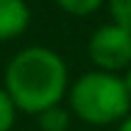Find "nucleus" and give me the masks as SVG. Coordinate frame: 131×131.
Returning <instances> with one entry per match:
<instances>
[{"label":"nucleus","instance_id":"nucleus-6","mask_svg":"<svg viewBox=\"0 0 131 131\" xmlns=\"http://www.w3.org/2000/svg\"><path fill=\"white\" fill-rule=\"evenodd\" d=\"M56 5L73 17H88V15H95L102 7L104 0H56Z\"/></svg>","mask_w":131,"mask_h":131},{"label":"nucleus","instance_id":"nucleus-4","mask_svg":"<svg viewBox=\"0 0 131 131\" xmlns=\"http://www.w3.org/2000/svg\"><path fill=\"white\" fill-rule=\"evenodd\" d=\"M29 5L24 0H0V44L22 37L29 27Z\"/></svg>","mask_w":131,"mask_h":131},{"label":"nucleus","instance_id":"nucleus-2","mask_svg":"<svg viewBox=\"0 0 131 131\" xmlns=\"http://www.w3.org/2000/svg\"><path fill=\"white\" fill-rule=\"evenodd\" d=\"M68 104L70 114L92 126L119 124L131 114V97L124 88L122 75L97 68L83 73L68 88Z\"/></svg>","mask_w":131,"mask_h":131},{"label":"nucleus","instance_id":"nucleus-10","mask_svg":"<svg viewBox=\"0 0 131 131\" xmlns=\"http://www.w3.org/2000/svg\"><path fill=\"white\" fill-rule=\"evenodd\" d=\"M117 131H131V114L119 122V129H117Z\"/></svg>","mask_w":131,"mask_h":131},{"label":"nucleus","instance_id":"nucleus-8","mask_svg":"<svg viewBox=\"0 0 131 131\" xmlns=\"http://www.w3.org/2000/svg\"><path fill=\"white\" fill-rule=\"evenodd\" d=\"M109 12H112V22L131 32V0H107Z\"/></svg>","mask_w":131,"mask_h":131},{"label":"nucleus","instance_id":"nucleus-3","mask_svg":"<svg viewBox=\"0 0 131 131\" xmlns=\"http://www.w3.org/2000/svg\"><path fill=\"white\" fill-rule=\"evenodd\" d=\"M88 56L97 70L122 75L131 66V32L114 22L97 27L88 41Z\"/></svg>","mask_w":131,"mask_h":131},{"label":"nucleus","instance_id":"nucleus-1","mask_svg":"<svg viewBox=\"0 0 131 131\" xmlns=\"http://www.w3.org/2000/svg\"><path fill=\"white\" fill-rule=\"evenodd\" d=\"M3 88L19 112L37 117L68 95V66L53 49L27 46L10 58Z\"/></svg>","mask_w":131,"mask_h":131},{"label":"nucleus","instance_id":"nucleus-7","mask_svg":"<svg viewBox=\"0 0 131 131\" xmlns=\"http://www.w3.org/2000/svg\"><path fill=\"white\" fill-rule=\"evenodd\" d=\"M17 112L19 109L15 107V102L7 95V90L0 88V131H12L15 119H17Z\"/></svg>","mask_w":131,"mask_h":131},{"label":"nucleus","instance_id":"nucleus-9","mask_svg":"<svg viewBox=\"0 0 131 131\" xmlns=\"http://www.w3.org/2000/svg\"><path fill=\"white\" fill-rule=\"evenodd\" d=\"M122 80H124V88H126V92H129V97H131V66L122 73Z\"/></svg>","mask_w":131,"mask_h":131},{"label":"nucleus","instance_id":"nucleus-5","mask_svg":"<svg viewBox=\"0 0 131 131\" xmlns=\"http://www.w3.org/2000/svg\"><path fill=\"white\" fill-rule=\"evenodd\" d=\"M37 124L41 131H68L70 124V112L63 109L61 104L44 109L41 114H37Z\"/></svg>","mask_w":131,"mask_h":131}]
</instances>
